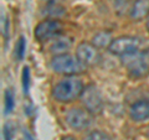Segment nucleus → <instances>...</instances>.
Listing matches in <instances>:
<instances>
[{
	"label": "nucleus",
	"instance_id": "13",
	"mask_svg": "<svg viewBox=\"0 0 149 140\" xmlns=\"http://www.w3.org/2000/svg\"><path fill=\"white\" fill-rule=\"evenodd\" d=\"M65 8H62L61 5H58V4H47L46 8L44 9V15H47L50 17H52L55 20V17H60L65 15Z\"/></svg>",
	"mask_w": 149,
	"mask_h": 140
},
{
	"label": "nucleus",
	"instance_id": "2",
	"mask_svg": "<svg viewBox=\"0 0 149 140\" xmlns=\"http://www.w3.org/2000/svg\"><path fill=\"white\" fill-rule=\"evenodd\" d=\"M122 64L127 68L128 73L134 78H143L149 74V52L136 51V52L122 56Z\"/></svg>",
	"mask_w": 149,
	"mask_h": 140
},
{
	"label": "nucleus",
	"instance_id": "14",
	"mask_svg": "<svg viewBox=\"0 0 149 140\" xmlns=\"http://www.w3.org/2000/svg\"><path fill=\"white\" fill-rule=\"evenodd\" d=\"M112 6L118 15H123L124 12L129 11V0H111Z\"/></svg>",
	"mask_w": 149,
	"mask_h": 140
},
{
	"label": "nucleus",
	"instance_id": "16",
	"mask_svg": "<svg viewBox=\"0 0 149 140\" xmlns=\"http://www.w3.org/2000/svg\"><path fill=\"white\" fill-rule=\"evenodd\" d=\"M25 51H26V40L24 36H20L15 47V55L17 60H22L25 57Z\"/></svg>",
	"mask_w": 149,
	"mask_h": 140
},
{
	"label": "nucleus",
	"instance_id": "23",
	"mask_svg": "<svg viewBox=\"0 0 149 140\" xmlns=\"http://www.w3.org/2000/svg\"><path fill=\"white\" fill-rule=\"evenodd\" d=\"M147 135H148V138H149V127H148V129H147Z\"/></svg>",
	"mask_w": 149,
	"mask_h": 140
},
{
	"label": "nucleus",
	"instance_id": "11",
	"mask_svg": "<svg viewBox=\"0 0 149 140\" xmlns=\"http://www.w3.org/2000/svg\"><path fill=\"white\" fill-rule=\"evenodd\" d=\"M72 46V40L67 36H57L55 37V40L51 42L50 45V52L54 53L55 56H58V55H63L66 53L67 51L71 49Z\"/></svg>",
	"mask_w": 149,
	"mask_h": 140
},
{
	"label": "nucleus",
	"instance_id": "10",
	"mask_svg": "<svg viewBox=\"0 0 149 140\" xmlns=\"http://www.w3.org/2000/svg\"><path fill=\"white\" fill-rule=\"evenodd\" d=\"M149 15V0H136L129 10V16L134 21H141Z\"/></svg>",
	"mask_w": 149,
	"mask_h": 140
},
{
	"label": "nucleus",
	"instance_id": "9",
	"mask_svg": "<svg viewBox=\"0 0 149 140\" xmlns=\"http://www.w3.org/2000/svg\"><path fill=\"white\" fill-rule=\"evenodd\" d=\"M129 115L134 122H143L149 118V102L139 100L136 102L129 109Z\"/></svg>",
	"mask_w": 149,
	"mask_h": 140
},
{
	"label": "nucleus",
	"instance_id": "1",
	"mask_svg": "<svg viewBox=\"0 0 149 140\" xmlns=\"http://www.w3.org/2000/svg\"><path fill=\"white\" fill-rule=\"evenodd\" d=\"M83 92V85L78 78L74 77H67L60 81L55 86L52 96L56 100L61 103H70L78 97H81Z\"/></svg>",
	"mask_w": 149,
	"mask_h": 140
},
{
	"label": "nucleus",
	"instance_id": "12",
	"mask_svg": "<svg viewBox=\"0 0 149 140\" xmlns=\"http://www.w3.org/2000/svg\"><path fill=\"white\" fill-rule=\"evenodd\" d=\"M113 42L111 32L108 31H101L92 37V45L97 49H109L111 44Z\"/></svg>",
	"mask_w": 149,
	"mask_h": 140
},
{
	"label": "nucleus",
	"instance_id": "7",
	"mask_svg": "<svg viewBox=\"0 0 149 140\" xmlns=\"http://www.w3.org/2000/svg\"><path fill=\"white\" fill-rule=\"evenodd\" d=\"M76 57L85 67L95 66L101 61V55L96 46L90 42H81L76 49Z\"/></svg>",
	"mask_w": 149,
	"mask_h": 140
},
{
	"label": "nucleus",
	"instance_id": "17",
	"mask_svg": "<svg viewBox=\"0 0 149 140\" xmlns=\"http://www.w3.org/2000/svg\"><path fill=\"white\" fill-rule=\"evenodd\" d=\"M83 140H112L109 138L108 134H106L104 132H101V130H93V132L88 133Z\"/></svg>",
	"mask_w": 149,
	"mask_h": 140
},
{
	"label": "nucleus",
	"instance_id": "4",
	"mask_svg": "<svg viewBox=\"0 0 149 140\" xmlns=\"http://www.w3.org/2000/svg\"><path fill=\"white\" fill-rule=\"evenodd\" d=\"M144 44H146V40H142L139 37L119 36L113 40L108 51L112 55H117L122 57L124 55L136 52V51H146L144 50Z\"/></svg>",
	"mask_w": 149,
	"mask_h": 140
},
{
	"label": "nucleus",
	"instance_id": "19",
	"mask_svg": "<svg viewBox=\"0 0 149 140\" xmlns=\"http://www.w3.org/2000/svg\"><path fill=\"white\" fill-rule=\"evenodd\" d=\"M14 130L13 125L10 123H8L4 125V129H3V135H4V140H13V137H14Z\"/></svg>",
	"mask_w": 149,
	"mask_h": 140
},
{
	"label": "nucleus",
	"instance_id": "24",
	"mask_svg": "<svg viewBox=\"0 0 149 140\" xmlns=\"http://www.w3.org/2000/svg\"><path fill=\"white\" fill-rule=\"evenodd\" d=\"M147 27H148V31H149V21L147 22Z\"/></svg>",
	"mask_w": 149,
	"mask_h": 140
},
{
	"label": "nucleus",
	"instance_id": "8",
	"mask_svg": "<svg viewBox=\"0 0 149 140\" xmlns=\"http://www.w3.org/2000/svg\"><path fill=\"white\" fill-rule=\"evenodd\" d=\"M62 31V26L58 21L54 20H46L40 22L39 25L36 26L35 29V37L39 41H47L50 39H54V37L60 36Z\"/></svg>",
	"mask_w": 149,
	"mask_h": 140
},
{
	"label": "nucleus",
	"instance_id": "21",
	"mask_svg": "<svg viewBox=\"0 0 149 140\" xmlns=\"http://www.w3.org/2000/svg\"><path fill=\"white\" fill-rule=\"evenodd\" d=\"M61 140H76V139H74L72 135H67V137H63Z\"/></svg>",
	"mask_w": 149,
	"mask_h": 140
},
{
	"label": "nucleus",
	"instance_id": "20",
	"mask_svg": "<svg viewBox=\"0 0 149 140\" xmlns=\"http://www.w3.org/2000/svg\"><path fill=\"white\" fill-rule=\"evenodd\" d=\"M44 1H46V4H58L62 0H44Z\"/></svg>",
	"mask_w": 149,
	"mask_h": 140
},
{
	"label": "nucleus",
	"instance_id": "18",
	"mask_svg": "<svg viewBox=\"0 0 149 140\" xmlns=\"http://www.w3.org/2000/svg\"><path fill=\"white\" fill-rule=\"evenodd\" d=\"M29 88H30V69L29 67H25L22 69V89H24L25 94L29 93Z\"/></svg>",
	"mask_w": 149,
	"mask_h": 140
},
{
	"label": "nucleus",
	"instance_id": "22",
	"mask_svg": "<svg viewBox=\"0 0 149 140\" xmlns=\"http://www.w3.org/2000/svg\"><path fill=\"white\" fill-rule=\"evenodd\" d=\"M25 137L27 138V140H34V139H32V137H31V135H30L29 133H25Z\"/></svg>",
	"mask_w": 149,
	"mask_h": 140
},
{
	"label": "nucleus",
	"instance_id": "6",
	"mask_svg": "<svg viewBox=\"0 0 149 140\" xmlns=\"http://www.w3.org/2000/svg\"><path fill=\"white\" fill-rule=\"evenodd\" d=\"M66 122L72 129L82 130V129H86L91 125L92 114L88 110H85V109L72 108L67 112Z\"/></svg>",
	"mask_w": 149,
	"mask_h": 140
},
{
	"label": "nucleus",
	"instance_id": "15",
	"mask_svg": "<svg viewBox=\"0 0 149 140\" xmlns=\"http://www.w3.org/2000/svg\"><path fill=\"white\" fill-rule=\"evenodd\" d=\"M4 99H5V114H10L14 107H15V96L11 89H6L5 91V96H4Z\"/></svg>",
	"mask_w": 149,
	"mask_h": 140
},
{
	"label": "nucleus",
	"instance_id": "5",
	"mask_svg": "<svg viewBox=\"0 0 149 140\" xmlns=\"http://www.w3.org/2000/svg\"><path fill=\"white\" fill-rule=\"evenodd\" d=\"M80 98L86 110H88L91 114H100L103 109V98H102L98 88L93 85L83 88V92Z\"/></svg>",
	"mask_w": 149,
	"mask_h": 140
},
{
	"label": "nucleus",
	"instance_id": "3",
	"mask_svg": "<svg viewBox=\"0 0 149 140\" xmlns=\"http://www.w3.org/2000/svg\"><path fill=\"white\" fill-rule=\"evenodd\" d=\"M50 66L56 73L66 74V76H70V77L74 76V74L82 73L86 68L77 57L71 56L68 53L55 56V57L51 60Z\"/></svg>",
	"mask_w": 149,
	"mask_h": 140
}]
</instances>
